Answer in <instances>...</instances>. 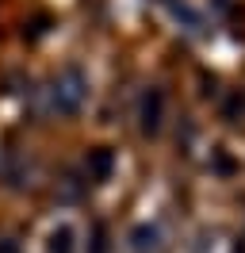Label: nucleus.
Wrapping results in <instances>:
<instances>
[{"label":"nucleus","mask_w":245,"mask_h":253,"mask_svg":"<svg viewBox=\"0 0 245 253\" xmlns=\"http://www.w3.org/2000/svg\"><path fill=\"white\" fill-rule=\"evenodd\" d=\"M81 96H84V84H81V73H65V77L54 84V104H58L61 111H77V104H81Z\"/></svg>","instance_id":"1"},{"label":"nucleus","mask_w":245,"mask_h":253,"mask_svg":"<svg viewBox=\"0 0 245 253\" xmlns=\"http://www.w3.org/2000/svg\"><path fill=\"white\" fill-rule=\"evenodd\" d=\"M46 253H77V226L73 222H58L46 234Z\"/></svg>","instance_id":"2"},{"label":"nucleus","mask_w":245,"mask_h":253,"mask_svg":"<svg viewBox=\"0 0 245 253\" xmlns=\"http://www.w3.org/2000/svg\"><path fill=\"white\" fill-rule=\"evenodd\" d=\"M0 253H19V250H15V246H8V242H4V246H0Z\"/></svg>","instance_id":"3"}]
</instances>
